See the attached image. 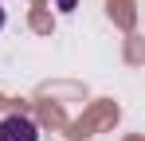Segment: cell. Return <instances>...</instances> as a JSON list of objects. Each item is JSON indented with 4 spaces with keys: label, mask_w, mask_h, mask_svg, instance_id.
Instances as JSON below:
<instances>
[{
    "label": "cell",
    "mask_w": 145,
    "mask_h": 141,
    "mask_svg": "<svg viewBox=\"0 0 145 141\" xmlns=\"http://www.w3.org/2000/svg\"><path fill=\"white\" fill-rule=\"evenodd\" d=\"M0 141H39V129L35 121L24 114H8L0 121Z\"/></svg>",
    "instance_id": "cell-1"
},
{
    "label": "cell",
    "mask_w": 145,
    "mask_h": 141,
    "mask_svg": "<svg viewBox=\"0 0 145 141\" xmlns=\"http://www.w3.org/2000/svg\"><path fill=\"white\" fill-rule=\"evenodd\" d=\"M55 8H59V12H71V8H74V0H55Z\"/></svg>",
    "instance_id": "cell-2"
},
{
    "label": "cell",
    "mask_w": 145,
    "mask_h": 141,
    "mask_svg": "<svg viewBox=\"0 0 145 141\" xmlns=\"http://www.w3.org/2000/svg\"><path fill=\"white\" fill-rule=\"evenodd\" d=\"M0 27H4V8H0Z\"/></svg>",
    "instance_id": "cell-3"
}]
</instances>
